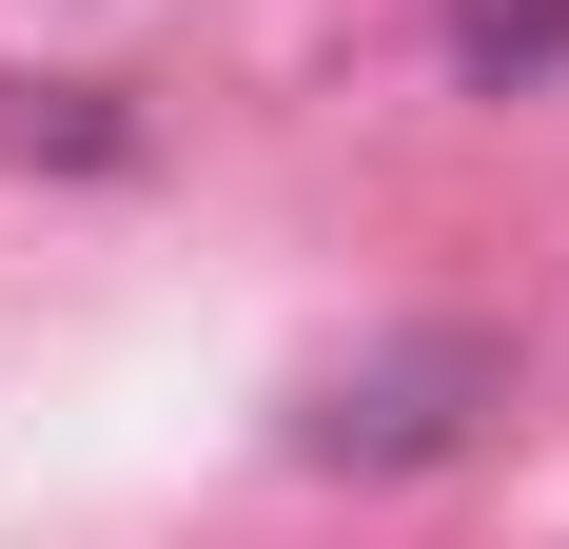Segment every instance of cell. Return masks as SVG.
Returning a JSON list of instances; mask_svg holds the SVG:
<instances>
[{"instance_id":"obj_1","label":"cell","mask_w":569,"mask_h":549,"mask_svg":"<svg viewBox=\"0 0 569 549\" xmlns=\"http://www.w3.org/2000/svg\"><path fill=\"white\" fill-rule=\"evenodd\" d=\"M452 392H471V353H412V373L335 392V412H315V451H432V432H452Z\"/></svg>"}]
</instances>
